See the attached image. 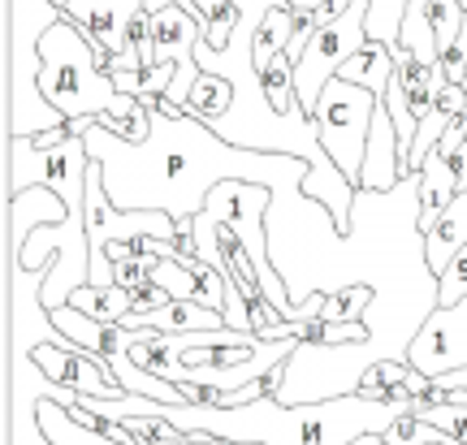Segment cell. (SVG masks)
Returning a JSON list of instances; mask_svg holds the SVG:
<instances>
[{"label":"cell","mask_w":467,"mask_h":445,"mask_svg":"<svg viewBox=\"0 0 467 445\" xmlns=\"http://www.w3.org/2000/svg\"><path fill=\"white\" fill-rule=\"evenodd\" d=\"M91 160L104 165L109 199L126 212H169L173 221H195L217 181H260L285 195H303L312 165L290 151L238 148L221 139L200 117L151 113V134L126 143L104 126L83 134Z\"/></svg>","instance_id":"6da1fadb"},{"label":"cell","mask_w":467,"mask_h":445,"mask_svg":"<svg viewBox=\"0 0 467 445\" xmlns=\"http://www.w3.org/2000/svg\"><path fill=\"white\" fill-rule=\"evenodd\" d=\"M420 394L399 389L394 398H368L347 394L329 402H303V407H282L273 394L213 411V407H165V419L182 432H213L221 441H265V445H355L359 437L385 429L416 411Z\"/></svg>","instance_id":"7a4b0ae2"},{"label":"cell","mask_w":467,"mask_h":445,"mask_svg":"<svg viewBox=\"0 0 467 445\" xmlns=\"http://www.w3.org/2000/svg\"><path fill=\"white\" fill-rule=\"evenodd\" d=\"M39 91L57 113L74 121V117H100V113H117L130 117L139 109V99L117 91L109 78V52L96 48L83 35V26L74 17L61 14V22H52L44 31L39 44Z\"/></svg>","instance_id":"3957f363"},{"label":"cell","mask_w":467,"mask_h":445,"mask_svg":"<svg viewBox=\"0 0 467 445\" xmlns=\"http://www.w3.org/2000/svg\"><path fill=\"white\" fill-rule=\"evenodd\" d=\"M61 5L57 0H9V17H14V134H44L61 126L66 117L52 109L44 91H39V44L52 22H61Z\"/></svg>","instance_id":"277c9868"},{"label":"cell","mask_w":467,"mask_h":445,"mask_svg":"<svg viewBox=\"0 0 467 445\" xmlns=\"http://www.w3.org/2000/svg\"><path fill=\"white\" fill-rule=\"evenodd\" d=\"M381 96L368 91V87H355L347 78H334V83L320 91L317 109H312V121H317L320 148L329 151L342 173H347L355 186H359V173H364V151H368V130H372V113H377Z\"/></svg>","instance_id":"5b68a950"},{"label":"cell","mask_w":467,"mask_h":445,"mask_svg":"<svg viewBox=\"0 0 467 445\" xmlns=\"http://www.w3.org/2000/svg\"><path fill=\"white\" fill-rule=\"evenodd\" d=\"M368 0H355L347 14L320 22V31L312 35V44L303 48V57L295 61V96H299V109L312 113L317 109L320 91L337 78V69L347 66L355 52L368 44Z\"/></svg>","instance_id":"8992f818"},{"label":"cell","mask_w":467,"mask_h":445,"mask_svg":"<svg viewBox=\"0 0 467 445\" xmlns=\"http://www.w3.org/2000/svg\"><path fill=\"white\" fill-rule=\"evenodd\" d=\"M26 359L52 380V385H61V389H74V394L83 398H100V402H117V398H126V385L113 377V367L104 355L96 350H83L74 347V342H35L26 350Z\"/></svg>","instance_id":"52a82bcc"},{"label":"cell","mask_w":467,"mask_h":445,"mask_svg":"<svg viewBox=\"0 0 467 445\" xmlns=\"http://www.w3.org/2000/svg\"><path fill=\"white\" fill-rule=\"evenodd\" d=\"M407 363L429 380L441 372H454V367H467V298L437 303L433 316L407 342Z\"/></svg>","instance_id":"ba28073f"},{"label":"cell","mask_w":467,"mask_h":445,"mask_svg":"<svg viewBox=\"0 0 467 445\" xmlns=\"http://www.w3.org/2000/svg\"><path fill=\"white\" fill-rule=\"evenodd\" d=\"M139 9H148V0H69L66 17L83 26V35L96 48L121 57L130 52V22Z\"/></svg>","instance_id":"9c48e42d"},{"label":"cell","mask_w":467,"mask_h":445,"mask_svg":"<svg viewBox=\"0 0 467 445\" xmlns=\"http://www.w3.org/2000/svg\"><path fill=\"white\" fill-rule=\"evenodd\" d=\"M402 181V148H399V130L389 121L385 96L372 113V130H368V151H364V173H359V191H377L389 195Z\"/></svg>","instance_id":"30bf717a"},{"label":"cell","mask_w":467,"mask_h":445,"mask_svg":"<svg viewBox=\"0 0 467 445\" xmlns=\"http://www.w3.org/2000/svg\"><path fill=\"white\" fill-rule=\"evenodd\" d=\"M126 329H156V333H208L225 329V312L195 303V298H169L156 312H130L121 320Z\"/></svg>","instance_id":"8fae6325"},{"label":"cell","mask_w":467,"mask_h":445,"mask_svg":"<svg viewBox=\"0 0 467 445\" xmlns=\"http://www.w3.org/2000/svg\"><path fill=\"white\" fill-rule=\"evenodd\" d=\"M151 31H156V57L165 61H195V44L208 39V22L195 17L186 5H165L151 9Z\"/></svg>","instance_id":"7c38bea8"},{"label":"cell","mask_w":467,"mask_h":445,"mask_svg":"<svg viewBox=\"0 0 467 445\" xmlns=\"http://www.w3.org/2000/svg\"><path fill=\"white\" fill-rule=\"evenodd\" d=\"M463 247H467V186L441 208V216H437L433 225L424 230V264H429V273L441 277L446 264Z\"/></svg>","instance_id":"4fadbf2b"},{"label":"cell","mask_w":467,"mask_h":445,"mask_svg":"<svg viewBox=\"0 0 467 445\" xmlns=\"http://www.w3.org/2000/svg\"><path fill=\"white\" fill-rule=\"evenodd\" d=\"M420 233L433 225L441 208L451 203L459 191H463V178H459V156H441V151H429L424 165H420Z\"/></svg>","instance_id":"5bb4252c"},{"label":"cell","mask_w":467,"mask_h":445,"mask_svg":"<svg viewBox=\"0 0 467 445\" xmlns=\"http://www.w3.org/2000/svg\"><path fill=\"white\" fill-rule=\"evenodd\" d=\"M35 424H39V437L48 445H121L113 441V437H100L96 429H87V424H78L74 415H69V407L61 402V398H35Z\"/></svg>","instance_id":"9a60e30c"},{"label":"cell","mask_w":467,"mask_h":445,"mask_svg":"<svg viewBox=\"0 0 467 445\" xmlns=\"http://www.w3.org/2000/svg\"><path fill=\"white\" fill-rule=\"evenodd\" d=\"M337 78H347V83L368 87V91L385 96L389 83H394V48H389V44H377V39H368L364 48L337 69Z\"/></svg>","instance_id":"2e32d148"},{"label":"cell","mask_w":467,"mask_h":445,"mask_svg":"<svg viewBox=\"0 0 467 445\" xmlns=\"http://www.w3.org/2000/svg\"><path fill=\"white\" fill-rule=\"evenodd\" d=\"M429 385H433V380L424 377V372H416L407 359H377L364 372V380H359V394H368V398H394L399 389L429 394Z\"/></svg>","instance_id":"e0dca14e"},{"label":"cell","mask_w":467,"mask_h":445,"mask_svg":"<svg viewBox=\"0 0 467 445\" xmlns=\"http://www.w3.org/2000/svg\"><path fill=\"white\" fill-rule=\"evenodd\" d=\"M234 104H238V87H234L230 78L203 69L200 83L191 87V96H186V113L208 121V126H217V121H225V117L234 113Z\"/></svg>","instance_id":"ac0fdd59"},{"label":"cell","mask_w":467,"mask_h":445,"mask_svg":"<svg viewBox=\"0 0 467 445\" xmlns=\"http://www.w3.org/2000/svg\"><path fill=\"white\" fill-rule=\"evenodd\" d=\"M182 5L195 17L208 22V39H203V44H208V48H217V52L230 44L234 31H238V26H243V17H247V5H243V0H182Z\"/></svg>","instance_id":"d6986e66"},{"label":"cell","mask_w":467,"mask_h":445,"mask_svg":"<svg viewBox=\"0 0 467 445\" xmlns=\"http://www.w3.org/2000/svg\"><path fill=\"white\" fill-rule=\"evenodd\" d=\"M69 303H78L83 312H91L96 320H104V325H121L126 316L134 312V290H126V285H78L74 290V298Z\"/></svg>","instance_id":"ffe728a7"},{"label":"cell","mask_w":467,"mask_h":445,"mask_svg":"<svg viewBox=\"0 0 467 445\" xmlns=\"http://www.w3.org/2000/svg\"><path fill=\"white\" fill-rule=\"evenodd\" d=\"M260 83H265V96L273 104V113H295L299 109V96H295V61L285 52L268 57V66L260 69Z\"/></svg>","instance_id":"44dd1931"},{"label":"cell","mask_w":467,"mask_h":445,"mask_svg":"<svg viewBox=\"0 0 467 445\" xmlns=\"http://www.w3.org/2000/svg\"><path fill=\"white\" fill-rule=\"evenodd\" d=\"M407 5L411 0H368V39H377V44H399L402 35V17H407Z\"/></svg>","instance_id":"7402d4cb"},{"label":"cell","mask_w":467,"mask_h":445,"mask_svg":"<svg viewBox=\"0 0 467 445\" xmlns=\"http://www.w3.org/2000/svg\"><path fill=\"white\" fill-rule=\"evenodd\" d=\"M381 441L385 445H459L454 437H446L437 424L420 419V415H402V419H394V424L385 429Z\"/></svg>","instance_id":"603a6c76"},{"label":"cell","mask_w":467,"mask_h":445,"mask_svg":"<svg viewBox=\"0 0 467 445\" xmlns=\"http://www.w3.org/2000/svg\"><path fill=\"white\" fill-rule=\"evenodd\" d=\"M151 281H161V285H165L173 298H195V303L203 298L200 295V281H195V273H191V264H186V260H178L173 251L156 260V268H151Z\"/></svg>","instance_id":"cb8c5ba5"},{"label":"cell","mask_w":467,"mask_h":445,"mask_svg":"<svg viewBox=\"0 0 467 445\" xmlns=\"http://www.w3.org/2000/svg\"><path fill=\"white\" fill-rule=\"evenodd\" d=\"M420 419H429V424H437V429L446 432V437H454L459 445H467V407H451V402H429V398L420 394L416 411Z\"/></svg>","instance_id":"d4e9b609"},{"label":"cell","mask_w":467,"mask_h":445,"mask_svg":"<svg viewBox=\"0 0 467 445\" xmlns=\"http://www.w3.org/2000/svg\"><path fill=\"white\" fill-rule=\"evenodd\" d=\"M459 298H467V247L437 277V303H459Z\"/></svg>","instance_id":"484cf974"},{"label":"cell","mask_w":467,"mask_h":445,"mask_svg":"<svg viewBox=\"0 0 467 445\" xmlns=\"http://www.w3.org/2000/svg\"><path fill=\"white\" fill-rule=\"evenodd\" d=\"M173 78H178V61H151L143 66V87H139V96H169L173 91Z\"/></svg>","instance_id":"4316f807"},{"label":"cell","mask_w":467,"mask_h":445,"mask_svg":"<svg viewBox=\"0 0 467 445\" xmlns=\"http://www.w3.org/2000/svg\"><path fill=\"white\" fill-rule=\"evenodd\" d=\"M169 298L173 295H169L161 281H148V285H139V290H134V312H156V307H165Z\"/></svg>","instance_id":"83f0119b"},{"label":"cell","mask_w":467,"mask_h":445,"mask_svg":"<svg viewBox=\"0 0 467 445\" xmlns=\"http://www.w3.org/2000/svg\"><path fill=\"white\" fill-rule=\"evenodd\" d=\"M31 139H35V148H61L66 139H74V130H69V121H61V126H52L44 134H31Z\"/></svg>","instance_id":"f1b7e54d"},{"label":"cell","mask_w":467,"mask_h":445,"mask_svg":"<svg viewBox=\"0 0 467 445\" xmlns=\"http://www.w3.org/2000/svg\"><path fill=\"white\" fill-rule=\"evenodd\" d=\"M290 5H295V9H299V14H307V9H320V5H325V0H290Z\"/></svg>","instance_id":"f546056e"},{"label":"cell","mask_w":467,"mask_h":445,"mask_svg":"<svg viewBox=\"0 0 467 445\" xmlns=\"http://www.w3.org/2000/svg\"><path fill=\"white\" fill-rule=\"evenodd\" d=\"M459 178H463V186H467V139H463V151H459Z\"/></svg>","instance_id":"4dcf8cb0"},{"label":"cell","mask_w":467,"mask_h":445,"mask_svg":"<svg viewBox=\"0 0 467 445\" xmlns=\"http://www.w3.org/2000/svg\"><path fill=\"white\" fill-rule=\"evenodd\" d=\"M57 5H61V9H66V5H69V0H57Z\"/></svg>","instance_id":"1f68e13d"},{"label":"cell","mask_w":467,"mask_h":445,"mask_svg":"<svg viewBox=\"0 0 467 445\" xmlns=\"http://www.w3.org/2000/svg\"><path fill=\"white\" fill-rule=\"evenodd\" d=\"M463 91H467V74H463Z\"/></svg>","instance_id":"d6a6232c"},{"label":"cell","mask_w":467,"mask_h":445,"mask_svg":"<svg viewBox=\"0 0 467 445\" xmlns=\"http://www.w3.org/2000/svg\"><path fill=\"white\" fill-rule=\"evenodd\" d=\"M463 5H467V0H463Z\"/></svg>","instance_id":"836d02e7"}]
</instances>
